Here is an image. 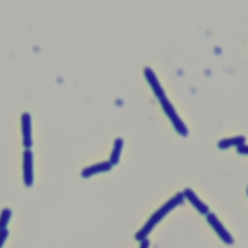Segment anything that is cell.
Listing matches in <instances>:
<instances>
[{
  "mask_svg": "<svg viewBox=\"0 0 248 248\" xmlns=\"http://www.w3.org/2000/svg\"><path fill=\"white\" fill-rule=\"evenodd\" d=\"M184 197L182 193L175 194L172 198H170L169 201H167L162 206H160L144 223V225L135 233V239L138 241H141L145 238H147L148 234L152 232V230L155 228V226L173 208L176 206L182 204L184 202Z\"/></svg>",
  "mask_w": 248,
  "mask_h": 248,
  "instance_id": "6da1fadb",
  "label": "cell"
},
{
  "mask_svg": "<svg viewBox=\"0 0 248 248\" xmlns=\"http://www.w3.org/2000/svg\"><path fill=\"white\" fill-rule=\"evenodd\" d=\"M159 100H160V104H161L164 111L166 112L167 116L172 123V126L174 127L176 132L179 135H181L182 137H186L188 135V128L186 127V125L184 124L182 119L179 117V115L176 112L173 106L170 104V102L166 97H163Z\"/></svg>",
  "mask_w": 248,
  "mask_h": 248,
  "instance_id": "7a4b0ae2",
  "label": "cell"
},
{
  "mask_svg": "<svg viewBox=\"0 0 248 248\" xmlns=\"http://www.w3.org/2000/svg\"><path fill=\"white\" fill-rule=\"evenodd\" d=\"M205 220L209 224V226L213 229V231L216 232V234L219 236V238L227 245H232L234 243L233 237L229 232V231L225 228V226L221 223V221L218 219L215 213L209 212L205 215Z\"/></svg>",
  "mask_w": 248,
  "mask_h": 248,
  "instance_id": "3957f363",
  "label": "cell"
},
{
  "mask_svg": "<svg viewBox=\"0 0 248 248\" xmlns=\"http://www.w3.org/2000/svg\"><path fill=\"white\" fill-rule=\"evenodd\" d=\"M182 194L184 199H186L199 213L202 215H206L210 212L209 207L196 195V193L191 188H185Z\"/></svg>",
  "mask_w": 248,
  "mask_h": 248,
  "instance_id": "277c9868",
  "label": "cell"
},
{
  "mask_svg": "<svg viewBox=\"0 0 248 248\" xmlns=\"http://www.w3.org/2000/svg\"><path fill=\"white\" fill-rule=\"evenodd\" d=\"M23 181L26 186H31L33 183L32 152L29 149L23 153Z\"/></svg>",
  "mask_w": 248,
  "mask_h": 248,
  "instance_id": "5b68a950",
  "label": "cell"
},
{
  "mask_svg": "<svg viewBox=\"0 0 248 248\" xmlns=\"http://www.w3.org/2000/svg\"><path fill=\"white\" fill-rule=\"evenodd\" d=\"M143 73H144V77H145L146 80L148 81L149 85L151 86V88H152L154 94H155L159 99H161V98H163V97H166V96H165V91H164L163 87L161 86V84H160V82H159V80H158V78H157L155 73L152 71V69L149 68V67H145Z\"/></svg>",
  "mask_w": 248,
  "mask_h": 248,
  "instance_id": "8992f818",
  "label": "cell"
},
{
  "mask_svg": "<svg viewBox=\"0 0 248 248\" xmlns=\"http://www.w3.org/2000/svg\"><path fill=\"white\" fill-rule=\"evenodd\" d=\"M30 114L28 112H23L21 115L22 123V135H23V144L26 147H29L32 143L31 140V124H30Z\"/></svg>",
  "mask_w": 248,
  "mask_h": 248,
  "instance_id": "52a82bcc",
  "label": "cell"
},
{
  "mask_svg": "<svg viewBox=\"0 0 248 248\" xmlns=\"http://www.w3.org/2000/svg\"><path fill=\"white\" fill-rule=\"evenodd\" d=\"M111 168V163L108 162H101L98 164H94L91 165L89 167H86L85 169H83V170L81 171V175L83 177H89L97 172H102V171H106L108 170Z\"/></svg>",
  "mask_w": 248,
  "mask_h": 248,
  "instance_id": "ba28073f",
  "label": "cell"
},
{
  "mask_svg": "<svg viewBox=\"0 0 248 248\" xmlns=\"http://www.w3.org/2000/svg\"><path fill=\"white\" fill-rule=\"evenodd\" d=\"M245 137L242 135L235 136V137H231L227 139H222L221 140L218 141V147L220 149H227L232 146H240L242 144H245Z\"/></svg>",
  "mask_w": 248,
  "mask_h": 248,
  "instance_id": "9c48e42d",
  "label": "cell"
},
{
  "mask_svg": "<svg viewBox=\"0 0 248 248\" xmlns=\"http://www.w3.org/2000/svg\"><path fill=\"white\" fill-rule=\"evenodd\" d=\"M122 144H123L122 139L121 138H117L116 140L114 141V146H113V149H112L111 154H110V163H111V165L117 163V161L119 159L120 152H121Z\"/></svg>",
  "mask_w": 248,
  "mask_h": 248,
  "instance_id": "30bf717a",
  "label": "cell"
},
{
  "mask_svg": "<svg viewBox=\"0 0 248 248\" xmlns=\"http://www.w3.org/2000/svg\"><path fill=\"white\" fill-rule=\"evenodd\" d=\"M12 217V210L8 207H5L0 212V232L7 229V225Z\"/></svg>",
  "mask_w": 248,
  "mask_h": 248,
  "instance_id": "8fae6325",
  "label": "cell"
},
{
  "mask_svg": "<svg viewBox=\"0 0 248 248\" xmlns=\"http://www.w3.org/2000/svg\"><path fill=\"white\" fill-rule=\"evenodd\" d=\"M9 236V231L7 229H5L4 231H2V232L0 233V248L3 247L6 239L8 238Z\"/></svg>",
  "mask_w": 248,
  "mask_h": 248,
  "instance_id": "7c38bea8",
  "label": "cell"
},
{
  "mask_svg": "<svg viewBox=\"0 0 248 248\" xmlns=\"http://www.w3.org/2000/svg\"><path fill=\"white\" fill-rule=\"evenodd\" d=\"M236 151L239 154H244V155H248V145L246 144H242L238 147H236Z\"/></svg>",
  "mask_w": 248,
  "mask_h": 248,
  "instance_id": "4fadbf2b",
  "label": "cell"
},
{
  "mask_svg": "<svg viewBox=\"0 0 248 248\" xmlns=\"http://www.w3.org/2000/svg\"><path fill=\"white\" fill-rule=\"evenodd\" d=\"M149 245H150L149 239L145 238V239H143L140 242V247L139 248H149Z\"/></svg>",
  "mask_w": 248,
  "mask_h": 248,
  "instance_id": "5bb4252c",
  "label": "cell"
},
{
  "mask_svg": "<svg viewBox=\"0 0 248 248\" xmlns=\"http://www.w3.org/2000/svg\"><path fill=\"white\" fill-rule=\"evenodd\" d=\"M246 192H247V196H248V187H247V189H246Z\"/></svg>",
  "mask_w": 248,
  "mask_h": 248,
  "instance_id": "9a60e30c",
  "label": "cell"
}]
</instances>
